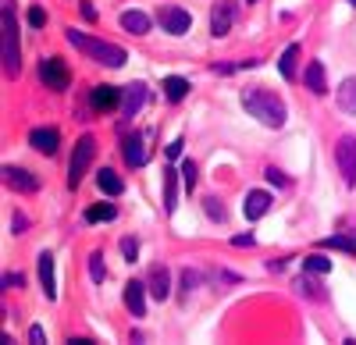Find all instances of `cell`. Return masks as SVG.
Instances as JSON below:
<instances>
[{
  "label": "cell",
  "mask_w": 356,
  "mask_h": 345,
  "mask_svg": "<svg viewBox=\"0 0 356 345\" xmlns=\"http://www.w3.org/2000/svg\"><path fill=\"white\" fill-rule=\"evenodd\" d=\"M242 107L267 129H282L285 125V104L267 89H242Z\"/></svg>",
  "instance_id": "obj_1"
},
{
  "label": "cell",
  "mask_w": 356,
  "mask_h": 345,
  "mask_svg": "<svg viewBox=\"0 0 356 345\" xmlns=\"http://www.w3.org/2000/svg\"><path fill=\"white\" fill-rule=\"evenodd\" d=\"M68 43L72 47H78L86 57H93L96 65H107V68H121L125 65V54L121 47H114V43H107V39H93V36H82L78 29H68Z\"/></svg>",
  "instance_id": "obj_2"
},
{
  "label": "cell",
  "mask_w": 356,
  "mask_h": 345,
  "mask_svg": "<svg viewBox=\"0 0 356 345\" xmlns=\"http://www.w3.org/2000/svg\"><path fill=\"white\" fill-rule=\"evenodd\" d=\"M4 71L11 78L22 71V54H18V18H14L11 0H4Z\"/></svg>",
  "instance_id": "obj_3"
},
{
  "label": "cell",
  "mask_w": 356,
  "mask_h": 345,
  "mask_svg": "<svg viewBox=\"0 0 356 345\" xmlns=\"http://www.w3.org/2000/svg\"><path fill=\"white\" fill-rule=\"evenodd\" d=\"M93 157H96V139H93V135H82L78 146H75V153H72V171H68V186H72V189L78 186L82 178H86Z\"/></svg>",
  "instance_id": "obj_4"
},
{
  "label": "cell",
  "mask_w": 356,
  "mask_h": 345,
  "mask_svg": "<svg viewBox=\"0 0 356 345\" xmlns=\"http://www.w3.org/2000/svg\"><path fill=\"white\" fill-rule=\"evenodd\" d=\"M335 164H339L346 186H356V135H342L335 143Z\"/></svg>",
  "instance_id": "obj_5"
},
{
  "label": "cell",
  "mask_w": 356,
  "mask_h": 345,
  "mask_svg": "<svg viewBox=\"0 0 356 345\" xmlns=\"http://www.w3.org/2000/svg\"><path fill=\"white\" fill-rule=\"evenodd\" d=\"M39 78H43V86H50L54 93H65L72 86V71L65 68V60H61V57H43V65H39Z\"/></svg>",
  "instance_id": "obj_6"
},
{
  "label": "cell",
  "mask_w": 356,
  "mask_h": 345,
  "mask_svg": "<svg viewBox=\"0 0 356 345\" xmlns=\"http://www.w3.org/2000/svg\"><path fill=\"white\" fill-rule=\"evenodd\" d=\"M29 143H32V150H36V153H47V157H54V153H57V146H61V132H57L54 125L32 129V132H29Z\"/></svg>",
  "instance_id": "obj_7"
},
{
  "label": "cell",
  "mask_w": 356,
  "mask_h": 345,
  "mask_svg": "<svg viewBox=\"0 0 356 345\" xmlns=\"http://www.w3.org/2000/svg\"><path fill=\"white\" fill-rule=\"evenodd\" d=\"M160 25L171 32V36H185L189 32V25H193V18H189V11H182V8H160Z\"/></svg>",
  "instance_id": "obj_8"
},
{
  "label": "cell",
  "mask_w": 356,
  "mask_h": 345,
  "mask_svg": "<svg viewBox=\"0 0 356 345\" xmlns=\"http://www.w3.org/2000/svg\"><path fill=\"white\" fill-rule=\"evenodd\" d=\"M143 100H146V82H129L121 93V121H132L136 111L143 107Z\"/></svg>",
  "instance_id": "obj_9"
},
{
  "label": "cell",
  "mask_w": 356,
  "mask_h": 345,
  "mask_svg": "<svg viewBox=\"0 0 356 345\" xmlns=\"http://www.w3.org/2000/svg\"><path fill=\"white\" fill-rule=\"evenodd\" d=\"M90 107H93L96 114H107V111L121 107V89H118V86H96L93 96H90Z\"/></svg>",
  "instance_id": "obj_10"
},
{
  "label": "cell",
  "mask_w": 356,
  "mask_h": 345,
  "mask_svg": "<svg viewBox=\"0 0 356 345\" xmlns=\"http://www.w3.org/2000/svg\"><path fill=\"white\" fill-rule=\"evenodd\" d=\"M146 289H150V296H154V299H160V302H164L167 296H171V274H167L164 263H154V267H150Z\"/></svg>",
  "instance_id": "obj_11"
},
{
  "label": "cell",
  "mask_w": 356,
  "mask_h": 345,
  "mask_svg": "<svg viewBox=\"0 0 356 345\" xmlns=\"http://www.w3.org/2000/svg\"><path fill=\"white\" fill-rule=\"evenodd\" d=\"M232 22H235V4H232V0H221V4H214V11H211V32H214L218 39L232 29Z\"/></svg>",
  "instance_id": "obj_12"
},
{
  "label": "cell",
  "mask_w": 356,
  "mask_h": 345,
  "mask_svg": "<svg viewBox=\"0 0 356 345\" xmlns=\"http://www.w3.org/2000/svg\"><path fill=\"white\" fill-rule=\"evenodd\" d=\"M146 281H125V307H129V313H136V317H143L146 313Z\"/></svg>",
  "instance_id": "obj_13"
},
{
  "label": "cell",
  "mask_w": 356,
  "mask_h": 345,
  "mask_svg": "<svg viewBox=\"0 0 356 345\" xmlns=\"http://www.w3.org/2000/svg\"><path fill=\"white\" fill-rule=\"evenodd\" d=\"M4 181H8L11 189H18V192H36V189H39V178L29 175L25 168H14V164L4 168Z\"/></svg>",
  "instance_id": "obj_14"
},
{
  "label": "cell",
  "mask_w": 356,
  "mask_h": 345,
  "mask_svg": "<svg viewBox=\"0 0 356 345\" xmlns=\"http://www.w3.org/2000/svg\"><path fill=\"white\" fill-rule=\"evenodd\" d=\"M146 135H150V132H136V135L125 139V160H129L132 168H143L146 157H150V153H146Z\"/></svg>",
  "instance_id": "obj_15"
},
{
  "label": "cell",
  "mask_w": 356,
  "mask_h": 345,
  "mask_svg": "<svg viewBox=\"0 0 356 345\" xmlns=\"http://www.w3.org/2000/svg\"><path fill=\"white\" fill-rule=\"evenodd\" d=\"M242 210H246V217H249V221H260V217L271 210V192H264V189H253V192L246 196Z\"/></svg>",
  "instance_id": "obj_16"
},
{
  "label": "cell",
  "mask_w": 356,
  "mask_h": 345,
  "mask_svg": "<svg viewBox=\"0 0 356 345\" xmlns=\"http://www.w3.org/2000/svg\"><path fill=\"white\" fill-rule=\"evenodd\" d=\"M39 281H43V296L57 299V285H54V256L39 253Z\"/></svg>",
  "instance_id": "obj_17"
},
{
  "label": "cell",
  "mask_w": 356,
  "mask_h": 345,
  "mask_svg": "<svg viewBox=\"0 0 356 345\" xmlns=\"http://www.w3.org/2000/svg\"><path fill=\"white\" fill-rule=\"evenodd\" d=\"M121 29L132 32V36H146L150 32V18L143 11H121Z\"/></svg>",
  "instance_id": "obj_18"
},
{
  "label": "cell",
  "mask_w": 356,
  "mask_h": 345,
  "mask_svg": "<svg viewBox=\"0 0 356 345\" xmlns=\"http://www.w3.org/2000/svg\"><path fill=\"white\" fill-rule=\"evenodd\" d=\"M175 203H178V171L164 168V210L175 214Z\"/></svg>",
  "instance_id": "obj_19"
},
{
  "label": "cell",
  "mask_w": 356,
  "mask_h": 345,
  "mask_svg": "<svg viewBox=\"0 0 356 345\" xmlns=\"http://www.w3.org/2000/svg\"><path fill=\"white\" fill-rule=\"evenodd\" d=\"M306 86H310V93H313V96H324V93H328L324 65H321V60H310V65H306Z\"/></svg>",
  "instance_id": "obj_20"
},
{
  "label": "cell",
  "mask_w": 356,
  "mask_h": 345,
  "mask_svg": "<svg viewBox=\"0 0 356 345\" xmlns=\"http://www.w3.org/2000/svg\"><path fill=\"white\" fill-rule=\"evenodd\" d=\"M96 186H100V192H107V196H121L125 192V181L111 168H100L96 171Z\"/></svg>",
  "instance_id": "obj_21"
},
{
  "label": "cell",
  "mask_w": 356,
  "mask_h": 345,
  "mask_svg": "<svg viewBox=\"0 0 356 345\" xmlns=\"http://www.w3.org/2000/svg\"><path fill=\"white\" fill-rule=\"evenodd\" d=\"M339 107H342V114H356V75H349L346 82L339 86Z\"/></svg>",
  "instance_id": "obj_22"
},
{
  "label": "cell",
  "mask_w": 356,
  "mask_h": 345,
  "mask_svg": "<svg viewBox=\"0 0 356 345\" xmlns=\"http://www.w3.org/2000/svg\"><path fill=\"white\" fill-rule=\"evenodd\" d=\"M164 93L171 104H178V100H185V93H189V78H182V75H167L164 78Z\"/></svg>",
  "instance_id": "obj_23"
},
{
  "label": "cell",
  "mask_w": 356,
  "mask_h": 345,
  "mask_svg": "<svg viewBox=\"0 0 356 345\" xmlns=\"http://www.w3.org/2000/svg\"><path fill=\"white\" fill-rule=\"evenodd\" d=\"M114 217H118L114 203H93V207H86V221H90V225H96V221H114Z\"/></svg>",
  "instance_id": "obj_24"
},
{
  "label": "cell",
  "mask_w": 356,
  "mask_h": 345,
  "mask_svg": "<svg viewBox=\"0 0 356 345\" xmlns=\"http://www.w3.org/2000/svg\"><path fill=\"white\" fill-rule=\"evenodd\" d=\"M296 57H300V47H296V43H289L285 54L278 57V71H282L285 78H296Z\"/></svg>",
  "instance_id": "obj_25"
},
{
  "label": "cell",
  "mask_w": 356,
  "mask_h": 345,
  "mask_svg": "<svg viewBox=\"0 0 356 345\" xmlns=\"http://www.w3.org/2000/svg\"><path fill=\"white\" fill-rule=\"evenodd\" d=\"M324 249H342V253H356V238H349V235H328L324 242H321Z\"/></svg>",
  "instance_id": "obj_26"
},
{
  "label": "cell",
  "mask_w": 356,
  "mask_h": 345,
  "mask_svg": "<svg viewBox=\"0 0 356 345\" xmlns=\"http://www.w3.org/2000/svg\"><path fill=\"white\" fill-rule=\"evenodd\" d=\"M203 210H207V217H211V221H221V225L228 221V210H224V203L218 196H207L203 199Z\"/></svg>",
  "instance_id": "obj_27"
},
{
  "label": "cell",
  "mask_w": 356,
  "mask_h": 345,
  "mask_svg": "<svg viewBox=\"0 0 356 345\" xmlns=\"http://www.w3.org/2000/svg\"><path fill=\"white\" fill-rule=\"evenodd\" d=\"M303 267H306L310 274H328V271H331V260H328V256H306Z\"/></svg>",
  "instance_id": "obj_28"
},
{
  "label": "cell",
  "mask_w": 356,
  "mask_h": 345,
  "mask_svg": "<svg viewBox=\"0 0 356 345\" xmlns=\"http://www.w3.org/2000/svg\"><path fill=\"white\" fill-rule=\"evenodd\" d=\"M90 274H93L96 285H100L103 278H107V271H103V253H100V249H93V253H90Z\"/></svg>",
  "instance_id": "obj_29"
},
{
  "label": "cell",
  "mask_w": 356,
  "mask_h": 345,
  "mask_svg": "<svg viewBox=\"0 0 356 345\" xmlns=\"http://www.w3.org/2000/svg\"><path fill=\"white\" fill-rule=\"evenodd\" d=\"M121 253H125V260H136V256H139V242H136L132 235H125V238H121Z\"/></svg>",
  "instance_id": "obj_30"
},
{
  "label": "cell",
  "mask_w": 356,
  "mask_h": 345,
  "mask_svg": "<svg viewBox=\"0 0 356 345\" xmlns=\"http://www.w3.org/2000/svg\"><path fill=\"white\" fill-rule=\"evenodd\" d=\"M300 292H303V296H313V299H324V289H317V281H310V278L300 281Z\"/></svg>",
  "instance_id": "obj_31"
},
{
  "label": "cell",
  "mask_w": 356,
  "mask_h": 345,
  "mask_svg": "<svg viewBox=\"0 0 356 345\" xmlns=\"http://www.w3.org/2000/svg\"><path fill=\"white\" fill-rule=\"evenodd\" d=\"M182 178H185V186H196V160H182Z\"/></svg>",
  "instance_id": "obj_32"
},
{
  "label": "cell",
  "mask_w": 356,
  "mask_h": 345,
  "mask_svg": "<svg viewBox=\"0 0 356 345\" xmlns=\"http://www.w3.org/2000/svg\"><path fill=\"white\" fill-rule=\"evenodd\" d=\"M196 281H200V274H196L193 267H185V271H182V292H193Z\"/></svg>",
  "instance_id": "obj_33"
},
{
  "label": "cell",
  "mask_w": 356,
  "mask_h": 345,
  "mask_svg": "<svg viewBox=\"0 0 356 345\" xmlns=\"http://www.w3.org/2000/svg\"><path fill=\"white\" fill-rule=\"evenodd\" d=\"M22 285H25V278H22V274H14V271H8V274H4V289H22Z\"/></svg>",
  "instance_id": "obj_34"
},
{
  "label": "cell",
  "mask_w": 356,
  "mask_h": 345,
  "mask_svg": "<svg viewBox=\"0 0 356 345\" xmlns=\"http://www.w3.org/2000/svg\"><path fill=\"white\" fill-rule=\"evenodd\" d=\"M43 22H47V14H43V8H32V11H29V25H36V29H43Z\"/></svg>",
  "instance_id": "obj_35"
},
{
  "label": "cell",
  "mask_w": 356,
  "mask_h": 345,
  "mask_svg": "<svg viewBox=\"0 0 356 345\" xmlns=\"http://www.w3.org/2000/svg\"><path fill=\"white\" fill-rule=\"evenodd\" d=\"M29 342H32V345H43V342H47V335H43L39 324H32V328H29Z\"/></svg>",
  "instance_id": "obj_36"
},
{
  "label": "cell",
  "mask_w": 356,
  "mask_h": 345,
  "mask_svg": "<svg viewBox=\"0 0 356 345\" xmlns=\"http://www.w3.org/2000/svg\"><path fill=\"white\" fill-rule=\"evenodd\" d=\"M182 143H185V139H171V143H167V157H171V160L182 157Z\"/></svg>",
  "instance_id": "obj_37"
},
{
  "label": "cell",
  "mask_w": 356,
  "mask_h": 345,
  "mask_svg": "<svg viewBox=\"0 0 356 345\" xmlns=\"http://www.w3.org/2000/svg\"><path fill=\"white\" fill-rule=\"evenodd\" d=\"M267 181H275V186H285V175L278 168H267Z\"/></svg>",
  "instance_id": "obj_38"
},
{
  "label": "cell",
  "mask_w": 356,
  "mask_h": 345,
  "mask_svg": "<svg viewBox=\"0 0 356 345\" xmlns=\"http://www.w3.org/2000/svg\"><path fill=\"white\" fill-rule=\"evenodd\" d=\"M253 242H257L253 235H235V238H232V246H253Z\"/></svg>",
  "instance_id": "obj_39"
},
{
  "label": "cell",
  "mask_w": 356,
  "mask_h": 345,
  "mask_svg": "<svg viewBox=\"0 0 356 345\" xmlns=\"http://www.w3.org/2000/svg\"><path fill=\"white\" fill-rule=\"evenodd\" d=\"M25 225H29V217H22V214H14V232H25Z\"/></svg>",
  "instance_id": "obj_40"
},
{
  "label": "cell",
  "mask_w": 356,
  "mask_h": 345,
  "mask_svg": "<svg viewBox=\"0 0 356 345\" xmlns=\"http://www.w3.org/2000/svg\"><path fill=\"white\" fill-rule=\"evenodd\" d=\"M349 4H353V8H356V0H349Z\"/></svg>",
  "instance_id": "obj_41"
}]
</instances>
